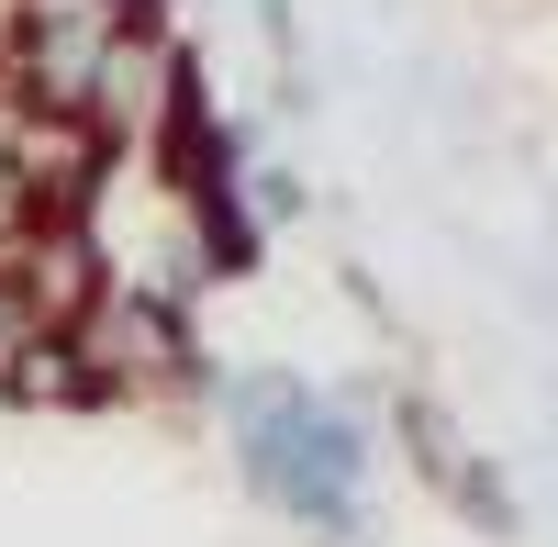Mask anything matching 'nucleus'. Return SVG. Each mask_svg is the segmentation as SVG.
Returning <instances> with one entry per match:
<instances>
[{
	"mask_svg": "<svg viewBox=\"0 0 558 547\" xmlns=\"http://www.w3.org/2000/svg\"><path fill=\"white\" fill-rule=\"evenodd\" d=\"M447 503L470 514L481 536H514V525H525V514H514V481H502L492 459H458V481H447Z\"/></svg>",
	"mask_w": 558,
	"mask_h": 547,
	"instance_id": "obj_3",
	"label": "nucleus"
},
{
	"mask_svg": "<svg viewBox=\"0 0 558 547\" xmlns=\"http://www.w3.org/2000/svg\"><path fill=\"white\" fill-rule=\"evenodd\" d=\"M223 436H235V470L268 514L313 525L324 547H357V514H368V436L336 391H313L302 369H246L223 380Z\"/></svg>",
	"mask_w": 558,
	"mask_h": 547,
	"instance_id": "obj_1",
	"label": "nucleus"
},
{
	"mask_svg": "<svg viewBox=\"0 0 558 547\" xmlns=\"http://www.w3.org/2000/svg\"><path fill=\"white\" fill-rule=\"evenodd\" d=\"M391 436H402V459L425 470L436 491L458 481V459H470V447H458V425H447V402H425V391H391Z\"/></svg>",
	"mask_w": 558,
	"mask_h": 547,
	"instance_id": "obj_2",
	"label": "nucleus"
}]
</instances>
